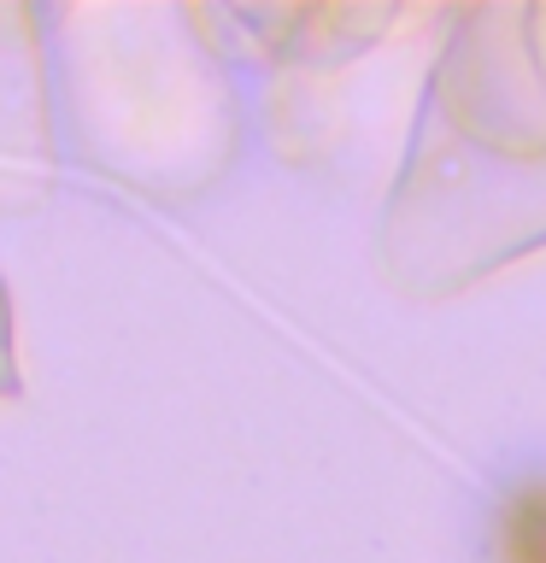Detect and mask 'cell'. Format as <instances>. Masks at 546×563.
<instances>
[{"mask_svg":"<svg viewBox=\"0 0 546 563\" xmlns=\"http://www.w3.org/2000/svg\"><path fill=\"white\" fill-rule=\"evenodd\" d=\"M500 558L505 563H546V475L523 482L500 505Z\"/></svg>","mask_w":546,"mask_h":563,"instance_id":"6da1fadb","label":"cell"}]
</instances>
